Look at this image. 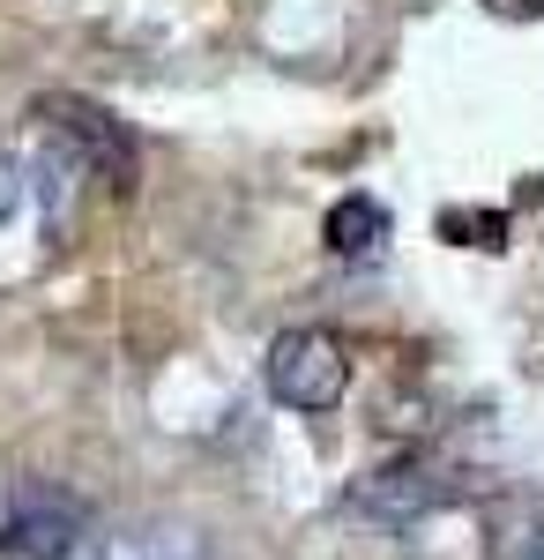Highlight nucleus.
Returning a JSON list of instances; mask_svg holds the SVG:
<instances>
[{
	"label": "nucleus",
	"mask_w": 544,
	"mask_h": 560,
	"mask_svg": "<svg viewBox=\"0 0 544 560\" xmlns=\"http://www.w3.org/2000/svg\"><path fill=\"white\" fill-rule=\"evenodd\" d=\"M462 486L456 471L440 464V456H395V464H380V471H366L343 501H351V516H366V523H388V530H403V523H425V516H440L448 501H456Z\"/></svg>",
	"instance_id": "f03ea898"
},
{
	"label": "nucleus",
	"mask_w": 544,
	"mask_h": 560,
	"mask_svg": "<svg viewBox=\"0 0 544 560\" xmlns=\"http://www.w3.org/2000/svg\"><path fill=\"white\" fill-rule=\"evenodd\" d=\"M38 120L60 135L75 158H83L97 187H113V195H127V187H134V142H127V128L113 120V113H97L90 97H45Z\"/></svg>",
	"instance_id": "7ed1b4c3"
},
{
	"label": "nucleus",
	"mask_w": 544,
	"mask_h": 560,
	"mask_svg": "<svg viewBox=\"0 0 544 560\" xmlns=\"http://www.w3.org/2000/svg\"><path fill=\"white\" fill-rule=\"evenodd\" d=\"M15 202H23V173H15V158H0V232H8Z\"/></svg>",
	"instance_id": "6e6552de"
},
{
	"label": "nucleus",
	"mask_w": 544,
	"mask_h": 560,
	"mask_svg": "<svg viewBox=\"0 0 544 560\" xmlns=\"http://www.w3.org/2000/svg\"><path fill=\"white\" fill-rule=\"evenodd\" d=\"M83 538V509L60 486H15L0 516V560H68Z\"/></svg>",
	"instance_id": "20e7f679"
},
{
	"label": "nucleus",
	"mask_w": 544,
	"mask_h": 560,
	"mask_svg": "<svg viewBox=\"0 0 544 560\" xmlns=\"http://www.w3.org/2000/svg\"><path fill=\"white\" fill-rule=\"evenodd\" d=\"M269 396L284 411H335L351 396V345L335 329H284L269 345Z\"/></svg>",
	"instance_id": "f257e3e1"
},
{
	"label": "nucleus",
	"mask_w": 544,
	"mask_h": 560,
	"mask_svg": "<svg viewBox=\"0 0 544 560\" xmlns=\"http://www.w3.org/2000/svg\"><path fill=\"white\" fill-rule=\"evenodd\" d=\"M97 560H216V538L202 523L179 516H150V523H120L97 538Z\"/></svg>",
	"instance_id": "39448f33"
},
{
	"label": "nucleus",
	"mask_w": 544,
	"mask_h": 560,
	"mask_svg": "<svg viewBox=\"0 0 544 560\" xmlns=\"http://www.w3.org/2000/svg\"><path fill=\"white\" fill-rule=\"evenodd\" d=\"M329 255L351 261V269H374L388 255V210H380L374 195H343L329 210Z\"/></svg>",
	"instance_id": "423d86ee"
},
{
	"label": "nucleus",
	"mask_w": 544,
	"mask_h": 560,
	"mask_svg": "<svg viewBox=\"0 0 544 560\" xmlns=\"http://www.w3.org/2000/svg\"><path fill=\"white\" fill-rule=\"evenodd\" d=\"M485 553L493 560H544V501L537 493H507L485 509Z\"/></svg>",
	"instance_id": "0eeeda50"
}]
</instances>
